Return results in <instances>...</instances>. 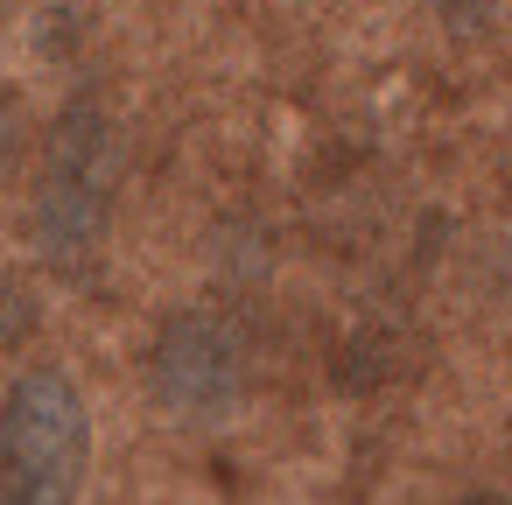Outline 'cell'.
Segmentation results:
<instances>
[{
    "label": "cell",
    "instance_id": "1",
    "mask_svg": "<svg viewBox=\"0 0 512 505\" xmlns=\"http://www.w3.org/2000/svg\"><path fill=\"white\" fill-rule=\"evenodd\" d=\"M92 414L64 365H29L0 400V505H78Z\"/></svg>",
    "mask_w": 512,
    "mask_h": 505
},
{
    "label": "cell",
    "instance_id": "2",
    "mask_svg": "<svg viewBox=\"0 0 512 505\" xmlns=\"http://www.w3.org/2000/svg\"><path fill=\"white\" fill-rule=\"evenodd\" d=\"M113 169H120V134L113 113L99 99H71L50 120V155H43V183H36V246L57 267L92 260V246L106 239V211H113Z\"/></svg>",
    "mask_w": 512,
    "mask_h": 505
},
{
    "label": "cell",
    "instance_id": "3",
    "mask_svg": "<svg viewBox=\"0 0 512 505\" xmlns=\"http://www.w3.org/2000/svg\"><path fill=\"white\" fill-rule=\"evenodd\" d=\"M239 386H246V344H239L232 316H218V309L162 316V330L148 344L155 407H169L183 421H218V414H232Z\"/></svg>",
    "mask_w": 512,
    "mask_h": 505
},
{
    "label": "cell",
    "instance_id": "4",
    "mask_svg": "<svg viewBox=\"0 0 512 505\" xmlns=\"http://www.w3.org/2000/svg\"><path fill=\"white\" fill-rule=\"evenodd\" d=\"M512 0H442V29L449 36H491L505 22Z\"/></svg>",
    "mask_w": 512,
    "mask_h": 505
},
{
    "label": "cell",
    "instance_id": "5",
    "mask_svg": "<svg viewBox=\"0 0 512 505\" xmlns=\"http://www.w3.org/2000/svg\"><path fill=\"white\" fill-rule=\"evenodd\" d=\"M463 505H512V498H498V491H470Z\"/></svg>",
    "mask_w": 512,
    "mask_h": 505
}]
</instances>
